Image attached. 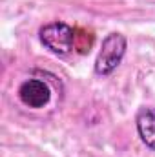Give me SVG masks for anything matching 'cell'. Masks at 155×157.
I'll list each match as a JSON object with an SVG mask.
<instances>
[{
	"mask_svg": "<svg viewBox=\"0 0 155 157\" xmlns=\"http://www.w3.org/2000/svg\"><path fill=\"white\" fill-rule=\"evenodd\" d=\"M126 53V37L120 33H110L102 40V49L95 60V73L108 77L117 70Z\"/></svg>",
	"mask_w": 155,
	"mask_h": 157,
	"instance_id": "6da1fadb",
	"label": "cell"
},
{
	"mask_svg": "<svg viewBox=\"0 0 155 157\" xmlns=\"http://www.w3.org/2000/svg\"><path fill=\"white\" fill-rule=\"evenodd\" d=\"M75 29L64 22H51L40 29V42L55 55H68L75 48Z\"/></svg>",
	"mask_w": 155,
	"mask_h": 157,
	"instance_id": "7a4b0ae2",
	"label": "cell"
},
{
	"mask_svg": "<svg viewBox=\"0 0 155 157\" xmlns=\"http://www.w3.org/2000/svg\"><path fill=\"white\" fill-rule=\"evenodd\" d=\"M18 99L29 108H44L51 99V90L44 80L28 78L18 88Z\"/></svg>",
	"mask_w": 155,
	"mask_h": 157,
	"instance_id": "3957f363",
	"label": "cell"
},
{
	"mask_svg": "<svg viewBox=\"0 0 155 157\" xmlns=\"http://www.w3.org/2000/svg\"><path fill=\"white\" fill-rule=\"evenodd\" d=\"M135 122L141 141L148 148L155 150V108H142L137 113Z\"/></svg>",
	"mask_w": 155,
	"mask_h": 157,
	"instance_id": "277c9868",
	"label": "cell"
}]
</instances>
